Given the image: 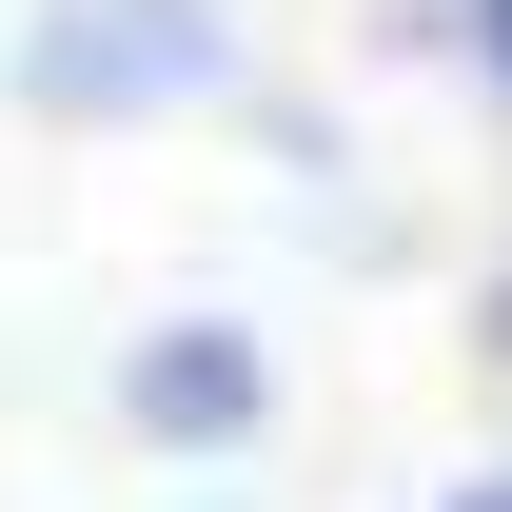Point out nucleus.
Instances as JSON below:
<instances>
[{
	"label": "nucleus",
	"mask_w": 512,
	"mask_h": 512,
	"mask_svg": "<svg viewBox=\"0 0 512 512\" xmlns=\"http://www.w3.org/2000/svg\"><path fill=\"white\" fill-rule=\"evenodd\" d=\"M119 414L158 453H237L256 414H276V355H256L237 316H178V335H138V375H119Z\"/></svg>",
	"instance_id": "2"
},
{
	"label": "nucleus",
	"mask_w": 512,
	"mask_h": 512,
	"mask_svg": "<svg viewBox=\"0 0 512 512\" xmlns=\"http://www.w3.org/2000/svg\"><path fill=\"white\" fill-rule=\"evenodd\" d=\"M473 512H512V493H473Z\"/></svg>",
	"instance_id": "4"
},
{
	"label": "nucleus",
	"mask_w": 512,
	"mask_h": 512,
	"mask_svg": "<svg viewBox=\"0 0 512 512\" xmlns=\"http://www.w3.org/2000/svg\"><path fill=\"white\" fill-rule=\"evenodd\" d=\"M20 79H40L60 119H119V99H197V79H217V20H197V0H79V20H60Z\"/></svg>",
	"instance_id": "1"
},
{
	"label": "nucleus",
	"mask_w": 512,
	"mask_h": 512,
	"mask_svg": "<svg viewBox=\"0 0 512 512\" xmlns=\"http://www.w3.org/2000/svg\"><path fill=\"white\" fill-rule=\"evenodd\" d=\"M473 60H493V79H512V0H473Z\"/></svg>",
	"instance_id": "3"
}]
</instances>
